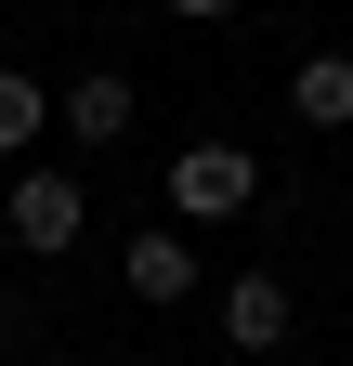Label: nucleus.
I'll list each match as a JSON object with an SVG mask.
<instances>
[{"instance_id":"obj_1","label":"nucleus","mask_w":353,"mask_h":366,"mask_svg":"<svg viewBox=\"0 0 353 366\" xmlns=\"http://www.w3.org/2000/svg\"><path fill=\"white\" fill-rule=\"evenodd\" d=\"M0 222H14V249H39V262H53V249H79V236H92V183H79V170H14Z\"/></svg>"},{"instance_id":"obj_5","label":"nucleus","mask_w":353,"mask_h":366,"mask_svg":"<svg viewBox=\"0 0 353 366\" xmlns=\"http://www.w3.org/2000/svg\"><path fill=\"white\" fill-rule=\"evenodd\" d=\"M53 118L79 131V144H131V79H118V66H92L79 92H53Z\"/></svg>"},{"instance_id":"obj_4","label":"nucleus","mask_w":353,"mask_h":366,"mask_svg":"<svg viewBox=\"0 0 353 366\" xmlns=\"http://www.w3.org/2000/svg\"><path fill=\"white\" fill-rule=\"evenodd\" d=\"M288 327H301V301L275 288V274H236V288H223V340H236V353H275Z\"/></svg>"},{"instance_id":"obj_8","label":"nucleus","mask_w":353,"mask_h":366,"mask_svg":"<svg viewBox=\"0 0 353 366\" xmlns=\"http://www.w3.org/2000/svg\"><path fill=\"white\" fill-rule=\"evenodd\" d=\"M26 340H39V314H26L14 288H0V353H26Z\"/></svg>"},{"instance_id":"obj_7","label":"nucleus","mask_w":353,"mask_h":366,"mask_svg":"<svg viewBox=\"0 0 353 366\" xmlns=\"http://www.w3.org/2000/svg\"><path fill=\"white\" fill-rule=\"evenodd\" d=\"M39 131H53V92H39L26 66H0V157H26Z\"/></svg>"},{"instance_id":"obj_6","label":"nucleus","mask_w":353,"mask_h":366,"mask_svg":"<svg viewBox=\"0 0 353 366\" xmlns=\"http://www.w3.org/2000/svg\"><path fill=\"white\" fill-rule=\"evenodd\" d=\"M288 105L314 118V131H353V53H314V66L288 79Z\"/></svg>"},{"instance_id":"obj_2","label":"nucleus","mask_w":353,"mask_h":366,"mask_svg":"<svg viewBox=\"0 0 353 366\" xmlns=\"http://www.w3.org/2000/svg\"><path fill=\"white\" fill-rule=\"evenodd\" d=\"M262 197V157L249 144H184V157H170V209H184V222H236Z\"/></svg>"},{"instance_id":"obj_3","label":"nucleus","mask_w":353,"mask_h":366,"mask_svg":"<svg viewBox=\"0 0 353 366\" xmlns=\"http://www.w3.org/2000/svg\"><path fill=\"white\" fill-rule=\"evenodd\" d=\"M131 301H197V236L184 222H144L131 236Z\"/></svg>"}]
</instances>
